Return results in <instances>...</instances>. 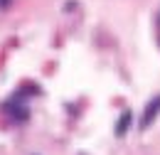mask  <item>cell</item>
Returning a JSON list of instances; mask_svg holds the SVG:
<instances>
[{
	"mask_svg": "<svg viewBox=\"0 0 160 155\" xmlns=\"http://www.w3.org/2000/svg\"><path fill=\"white\" fill-rule=\"evenodd\" d=\"M128 126H131V113H123V118H121V126L116 128V133H118V136H123V133L128 131Z\"/></svg>",
	"mask_w": 160,
	"mask_h": 155,
	"instance_id": "cell-2",
	"label": "cell"
},
{
	"mask_svg": "<svg viewBox=\"0 0 160 155\" xmlns=\"http://www.w3.org/2000/svg\"><path fill=\"white\" fill-rule=\"evenodd\" d=\"M158 113H160V96H155V98H150V103L145 106V111H143V121H140V126L143 128H148L155 118H158Z\"/></svg>",
	"mask_w": 160,
	"mask_h": 155,
	"instance_id": "cell-1",
	"label": "cell"
},
{
	"mask_svg": "<svg viewBox=\"0 0 160 155\" xmlns=\"http://www.w3.org/2000/svg\"><path fill=\"white\" fill-rule=\"evenodd\" d=\"M0 2H2V5H8V2H10V0H0Z\"/></svg>",
	"mask_w": 160,
	"mask_h": 155,
	"instance_id": "cell-3",
	"label": "cell"
}]
</instances>
